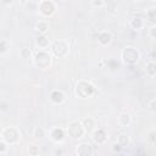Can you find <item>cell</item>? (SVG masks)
Segmentation results:
<instances>
[{"mask_svg":"<svg viewBox=\"0 0 156 156\" xmlns=\"http://www.w3.org/2000/svg\"><path fill=\"white\" fill-rule=\"evenodd\" d=\"M74 93L80 99H88V98H90L95 93V87L89 80H79L76 84Z\"/></svg>","mask_w":156,"mask_h":156,"instance_id":"cell-1","label":"cell"},{"mask_svg":"<svg viewBox=\"0 0 156 156\" xmlns=\"http://www.w3.org/2000/svg\"><path fill=\"white\" fill-rule=\"evenodd\" d=\"M1 140L9 145L17 144L21 140V132L16 127H6L1 130Z\"/></svg>","mask_w":156,"mask_h":156,"instance_id":"cell-2","label":"cell"},{"mask_svg":"<svg viewBox=\"0 0 156 156\" xmlns=\"http://www.w3.org/2000/svg\"><path fill=\"white\" fill-rule=\"evenodd\" d=\"M33 61L38 68L45 69V68H49L51 65V55L48 50H38L34 54Z\"/></svg>","mask_w":156,"mask_h":156,"instance_id":"cell-3","label":"cell"},{"mask_svg":"<svg viewBox=\"0 0 156 156\" xmlns=\"http://www.w3.org/2000/svg\"><path fill=\"white\" fill-rule=\"evenodd\" d=\"M66 132H67V134H68L72 139L77 140V139L83 138V135L85 134L87 130H85V128L83 127L82 122H79V121H71V122L67 124Z\"/></svg>","mask_w":156,"mask_h":156,"instance_id":"cell-4","label":"cell"},{"mask_svg":"<svg viewBox=\"0 0 156 156\" xmlns=\"http://www.w3.org/2000/svg\"><path fill=\"white\" fill-rule=\"evenodd\" d=\"M50 51L56 57H65L69 52V45L66 40L58 39V40H55L50 45Z\"/></svg>","mask_w":156,"mask_h":156,"instance_id":"cell-5","label":"cell"},{"mask_svg":"<svg viewBox=\"0 0 156 156\" xmlns=\"http://www.w3.org/2000/svg\"><path fill=\"white\" fill-rule=\"evenodd\" d=\"M139 57H140L139 51L134 46H130V45L126 46L122 50V52H121V58L127 65H134V63H136L138 60H139Z\"/></svg>","mask_w":156,"mask_h":156,"instance_id":"cell-6","label":"cell"},{"mask_svg":"<svg viewBox=\"0 0 156 156\" xmlns=\"http://www.w3.org/2000/svg\"><path fill=\"white\" fill-rule=\"evenodd\" d=\"M38 11L43 17H50L56 11V4L51 0H43L38 4Z\"/></svg>","mask_w":156,"mask_h":156,"instance_id":"cell-7","label":"cell"},{"mask_svg":"<svg viewBox=\"0 0 156 156\" xmlns=\"http://www.w3.org/2000/svg\"><path fill=\"white\" fill-rule=\"evenodd\" d=\"M49 136L52 141L55 143H60L65 139V130L60 127H54L49 130Z\"/></svg>","mask_w":156,"mask_h":156,"instance_id":"cell-8","label":"cell"},{"mask_svg":"<svg viewBox=\"0 0 156 156\" xmlns=\"http://www.w3.org/2000/svg\"><path fill=\"white\" fill-rule=\"evenodd\" d=\"M76 152L78 156H91L93 154V147L90 144L88 143H80L77 149H76Z\"/></svg>","mask_w":156,"mask_h":156,"instance_id":"cell-9","label":"cell"},{"mask_svg":"<svg viewBox=\"0 0 156 156\" xmlns=\"http://www.w3.org/2000/svg\"><path fill=\"white\" fill-rule=\"evenodd\" d=\"M111 41H112V35H111L110 32H107V30H101V32H99V34H98V43H99L100 45L106 46V45H108Z\"/></svg>","mask_w":156,"mask_h":156,"instance_id":"cell-10","label":"cell"},{"mask_svg":"<svg viewBox=\"0 0 156 156\" xmlns=\"http://www.w3.org/2000/svg\"><path fill=\"white\" fill-rule=\"evenodd\" d=\"M35 45L39 48V50H49V48H50V40L45 35L39 34L35 38Z\"/></svg>","mask_w":156,"mask_h":156,"instance_id":"cell-11","label":"cell"},{"mask_svg":"<svg viewBox=\"0 0 156 156\" xmlns=\"http://www.w3.org/2000/svg\"><path fill=\"white\" fill-rule=\"evenodd\" d=\"M93 139H94V141L98 143V144H104V143L107 140V133H106L104 129L98 128V129H95L94 133H93Z\"/></svg>","mask_w":156,"mask_h":156,"instance_id":"cell-12","label":"cell"},{"mask_svg":"<svg viewBox=\"0 0 156 156\" xmlns=\"http://www.w3.org/2000/svg\"><path fill=\"white\" fill-rule=\"evenodd\" d=\"M49 99H50V101L54 102V104H62L66 98H65V94H63L61 90L55 89V90H52V91L50 93Z\"/></svg>","mask_w":156,"mask_h":156,"instance_id":"cell-13","label":"cell"},{"mask_svg":"<svg viewBox=\"0 0 156 156\" xmlns=\"http://www.w3.org/2000/svg\"><path fill=\"white\" fill-rule=\"evenodd\" d=\"M48 29H49V23H48V21L40 20L39 22L35 23V30H37L39 34L45 35V33L48 32Z\"/></svg>","mask_w":156,"mask_h":156,"instance_id":"cell-14","label":"cell"},{"mask_svg":"<svg viewBox=\"0 0 156 156\" xmlns=\"http://www.w3.org/2000/svg\"><path fill=\"white\" fill-rule=\"evenodd\" d=\"M145 74L149 77H155L156 76V61H149L145 65Z\"/></svg>","mask_w":156,"mask_h":156,"instance_id":"cell-15","label":"cell"},{"mask_svg":"<svg viewBox=\"0 0 156 156\" xmlns=\"http://www.w3.org/2000/svg\"><path fill=\"white\" fill-rule=\"evenodd\" d=\"M117 122H118V124H119L121 127H127V126H129V123H130V115H129L128 112H122V113L118 116Z\"/></svg>","mask_w":156,"mask_h":156,"instance_id":"cell-16","label":"cell"},{"mask_svg":"<svg viewBox=\"0 0 156 156\" xmlns=\"http://www.w3.org/2000/svg\"><path fill=\"white\" fill-rule=\"evenodd\" d=\"M129 24L134 29H141L144 27V20L141 17H139V16H135V17H132L130 18Z\"/></svg>","mask_w":156,"mask_h":156,"instance_id":"cell-17","label":"cell"},{"mask_svg":"<svg viewBox=\"0 0 156 156\" xmlns=\"http://www.w3.org/2000/svg\"><path fill=\"white\" fill-rule=\"evenodd\" d=\"M82 124H83V127L85 128V130H91L94 127H95V122H94V119L91 118V117H88V118H84L83 121H82Z\"/></svg>","mask_w":156,"mask_h":156,"instance_id":"cell-18","label":"cell"},{"mask_svg":"<svg viewBox=\"0 0 156 156\" xmlns=\"http://www.w3.org/2000/svg\"><path fill=\"white\" fill-rule=\"evenodd\" d=\"M129 141H130V140H129V136H128L127 134H119L118 138H117V143H118L122 147L129 145Z\"/></svg>","mask_w":156,"mask_h":156,"instance_id":"cell-19","label":"cell"},{"mask_svg":"<svg viewBox=\"0 0 156 156\" xmlns=\"http://www.w3.org/2000/svg\"><path fill=\"white\" fill-rule=\"evenodd\" d=\"M10 41L7 40V39H1L0 40V54L1 55H4L9 49H10Z\"/></svg>","mask_w":156,"mask_h":156,"instance_id":"cell-20","label":"cell"},{"mask_svg":"<svg viewBox=\"0 0 156 156\" xmlns=\"http://www.w3.org/2000/svg\"><path fill=\"white\" fill-rule=\"evenodd\" d=\"M28 154H29V156H38L39 155V146L30 144L28 146Z\"/></svg>","mask_w":156,"mask_h":156,"instance_id":"cell-21","label":"cell"},{"mask_svg":"<svg viewBox=\"0 0 156 156\" xmlns=\"http://www.w3.org/2000/svg\"><path fill=\"white\" fill-rule=\"evenodd\" d=\"M146 16H147V18H149L150 21L156 22V7H151V9H149L147 12H146Z\"/></svg>","mask_w":156,"mask_h":156,"instance_id":"cell-22","label":"cell"},{"mask_svg":"<svg viewBox=\"0 0 156 156\" xmlns=\"http://www.w3.org/2000/svg\"><path fill=\"white\" fill-rule=\"evenodd\" d=\"M44 133H45V130L43 128H37L34 130V136L35 138H41V136H44Z\"/></svg>","mask_w":156,"mask_h":156,"instance_id":"cell-23","label":"cell"},{"mask_svg":"<svg viewBox=\"0 0 156 156\" xmlns=\"http://www.w3.org/2000/svg\"><path fill=\"white\" fill-rule=\"evenodd\" d=\"M7 145H9V144L5 143L4 140L0 141V154H1V155H4V154L6 152V150H7Z\"/></svg>","mask_w":156,"mask_h":156,"instance_id":"cell-24","label":"cell"},{"mask_svg":"<svg viewBox=\"0 0 156 156\" xmlns=\"http://www.w3.org/2000/svg\"><path fill=\"white\" fill-rule=\"evenodd\" d=\"M21 56H22L23 58H28V57L30 56V50L27 49V48L22 49V50H21Z\"/></svg>","mask_w":156,"mask_h":156,"instance_id":"cell-25","label":"cell"},{"mask_svg":"<svg viewBox=\"0 0 156 156\" xmlns=\"http://www.w3.org/2000/svg\"><path fill=\"white\" fill-rule=\"evenodd\" d=\"M149 34H150L151 38H155V39H156V23L152 24V26L150 27V29H149Z\"/></svg>","mask_w":156,"mask_h":156,"instance_id":"cell-26","label":"cell"},{"mask_svg":"<svg viewBox=\"0 0 156 156\" xmlns=\"http://www.w3.org/2000/svg\"><path fill=\"white\" fill-rule=\"evenodd\" d=\"M149 107H150V110H151V111L156 112V98L149 101Z\"/></svg>","mask_w":156,"mask_h":156,"instance_id":"cell-27","label":"cell"},{"mask_svg":"<svg viewBox=\"0 0 156 156\" xmlns=\"http://www.w3.org/2000/svg\"><path fill=\"white\" fill-rule=\"evenodd\" d=\"M91 5H93V6H96V7H102V6H106V2H105V1H96V0H93V1H91Z\"/></svg>","mask_w":156,"mask_h":156,"instance_id":"cell-28","label":"cell"},{"mask_svg":"<svg viewBox=\"0 0 156 156\" xmlns=\"http://www.w3.org/2000/svg\"><path fill=\"white\" fill-rule=\"evenodd\" d=\"M121 149H122V146L116 141V143H113L112 144V147H111V150L113 151V152H118V151H121Z\"/></svg>","mask_w":156,"mask_h":156,"instance_id":"cell-29","label":"cell"}]
</instances>
